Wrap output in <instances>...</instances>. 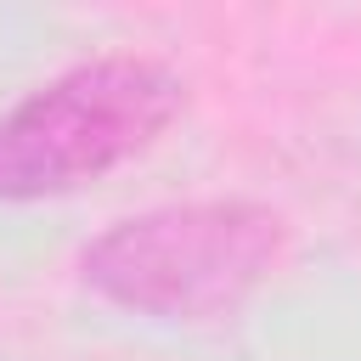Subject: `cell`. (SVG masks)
Listing matches in <instances>:
<instances>
[{
    "label": "cell",
    "mask_w": 361,
    "mask_h": 361,
    "mask_svg": "<svg viewBox=\"0 0 361 361\" xmlns=\"http://www.w3.org/2000/svg\"><path fill=\"white\" fill-rule=\"evenodd\" d=\"M288 226L265 203L203 197L164 203L107 226L85 254L79 276L107 305L158 322H220L243 310L282 265Z\"/></svg>",
    "instance_id": "obj_1"
},
{
    "label": "cell",
    "mask_w": 361,
    "mask_h": 361,
    "mask_svg": "<svg viewBox=\"0 0 361 361\" xmlns=\"http://www.w3.org/2000/svg\"><path fill=\"white\" fill-rule=\"evenodd\" d=\"M186 107V85L152 56H90L0 118V197L79 192L141 158Z\"/></svg>",
    "instance_id": "obj_2"
}]
</instances>
